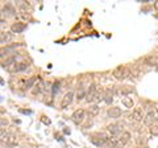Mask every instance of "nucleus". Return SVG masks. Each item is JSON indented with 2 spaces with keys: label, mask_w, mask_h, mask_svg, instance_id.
<instances>
[{
  "label": "nucleus",
  "mask_w": 158,
  "mask_h": 148,
  "mask_svg": "<svg viewBox=\"0 0 158 148\" xmlns=\"http://www.w3.org/2000/svg\"><path fill=\"white\" fill-rule=\"evenodd\" d=\"M113 77L116 78V80L118 81H123V80H125V78L129 76V70H128V67L125 66H117L115 70H113Z\"/></svg>",
  "instance_id": "1"
},
{
  "label": "nucleus",
  "mask_w": 158,
  "mask_h": 148,
  "mask_svg": "<svg viewBox=\"0 0 158 148\" xmlns=\"http://www.w3.org/2000/svg\"><path fill=\"white\" fill-rule=\"evenodd\" d=\"M90 140H91L92 144H95L96 147H103V146H106V143H107V140H108V136L99 132V134L91 136Z\"/></svg>",
  "instance_id": "2"
},
{
  "label": "nucleus",
  "mask_w": 158,
  "mask_h": 148,
  "mask_svg": "<svg viewBox=\"0 0 158 148\" xmlns=\"http://www.w3.org/2000/svg\"><path fill=\"white\" fill-rule=\"evenodd\" d=\"M157 119H158V112L156 108H153V110H149V112L144 118V123L146 126H153L157 122Z\"/></svg>",
  "instance_id": "3"
},
{
  "label": "nucleus",
  "mask_w": 158,
  "mask_h": 148,
  "mask_svg": "<svg viewBox=\"0 0 158 148\" xmlns=\"http://www.w3.org/2000/svg\"><path fill=\"white\" fill-rule=\"evenodd\" d=\"M96 93H98V86L96 85H90V87H88V91H87V97H86V99L88 103H91V102H95L96 101Z\"/></svg>",
  "instance_id": "4"
},
{
  "label": "nucleus",
  "mask_w": 158,
  "mask_h": 148,
  "mask_svg": "<svg viewBox=\"0 0 158 148\" xmlns=\"http://www.w3.org/2000/svg\"><path fill=\"white\" fill-rule=\"evenodd\" d=\"M85 110H82V108H78V110H75L73 112L71 115V119L74 123H77V124H79V123H82L83 119H85Z\"/></svg>",
  "instance_id": "5"
},
{
  "label": "nucleus",
  "mask_w": 158,
  "mask_h": 148,
  "mask_svg": "<svg viewBox=\"0 0 158 148\" xmlns=\"http://www.w3.org/2000/svg\"><path fill=\"white\" fill-rule=\"evenodd\" d=\"M107 130L111 132L112 136H117L123 134V124H120V123H113V124H110L107 127Z\"/></svg>",
  "instance_id": "6"
},
{
  "label": "nucleus",
  "mask_w": 158,
  "mask_h": 148,
  "mask_svg": "<svg viewBox=\"0 0 158 148\" xmlns=\"http://www.w3.org/2000/svg\"><path fill=\"white\" fill-rule=\"evenodd\" d=\"M28 69V63L25 62H16L15 65H12L11 67H8L7 70L11 73H19V72H24Z\"/></svg>",
  "instance_id": "7"
},
{
  "label": "nucleus",
  "mask_w": 158,
  "mask_h": 148,
  "mask_svg": "<svg viewBox=\"0 0 158 148\" xmlns=\"http://www.w3.org/2000/svg\"><path fill=\"white\" fill-rule=\"evenodd\" d=\"M73 99H74V93H73V91L66 93V94L63 95L62 101H61V107H62V108L69 107V106H70L71 103H73Z\"/></svg>",
  "instance_id": "8"
},
{
  "label": "nucleus",
  "mask_w": 158,
  "mask_h": 148,
  "mask_svg": "<svg viewBox=\"0 0 158 148\" xmlns=\"http://www.w3.org/2000/svg\"><path fill=\"white\" fill-rule=\"evenodd\" d=\"M3 141H6V144L8 147H16L17 146V140H16V136L12 135V134H6L3 137Z\"/></svg>",
  "instance_id": "9"
},
{
  "label": "nucleus",
  "mask_w": 158,
  "mask_h": 148,
  "mask_svg": "<svg viewBox=\"0 0 158 148\" xmlns=\"http://www.w3.org/2000/svg\"><path fill=\"white\" fill-rule=\"evenodd\" d=\"M107 115H108V118H112V119H117V118L121 116V108L120 107H111V108H108Z\"/></svg>",
  "instance_id": "10"
},
{
  "label": "nucleus",
  "mask_w": 158,
  "mask_h": 148,
  "mask_svg": "<svg viewBox=\"0 0 158 148\" xmlns=\"http://www.w3.org/2000/svg\"><path fill=\"white\" fill-rule=\"evenodd\" d=\"M27 29V24L24 23H13L11 27V32L12 33H23Z\"/></svg>",
  "instance_id": "11"
},
{
  "label": "nucleus",
  "mask_w": 158,
  "mask_h": 148,
  "mask_svg": "<svg viewBox=\"0 0 158 148\" xmlns=\"http://www.w3.org/2000/svg\"><path fill=\"white\" fill-rule=\"evenodd\" d=\"M116 90L115 89H112V87H108L106 89V91H104V101L107 105H111L112 101H113V93H115Z\"/></svg>",
  "instance_id": "12"
},
{
  "label": "nucleus",
  "mask_w": 158,
  "mask_h": 148,
  "mask_svg": "<svg viewBox=\"0 0 158 148\" xmlns=\"http://www.w3.org/2000/svg\"><path fill=\"white\" fill-rule=\"evenodd\" d=\"M118 143H120V137H117V136H111V137H108V140H107V143H106V147H107V148H116Z\"/></svg>",
  "instance_id": "13"
},
{
  "label": "nucleus",
  "mask_w": 158,
  "mask_h": 148,
  "mask_svg": "<svg viewBox=\"0 0 158 148\" xmlns=\"http://www.w3.org/2000/svg\"><path fill=\"white\" fill-rule=\"evenodd\" d=\"M132 119L135 120V122H140V120H142V118H144V115H142V110L140 107H136L135 110L132 111Z\"/></svg>",
  "instance_id": "14"
},
{
  "label": "nucleus",
  "mask_w": 158,
  "mask_h": 148,
  "mask_svg": "<svg viewBox=\"0 0 158 148\" xmlns=\"http://www.w3.org/2000/svg\"><path fill=\"white\" fill-rule=\"evenodd\" d=\"M145 63L146 65H150V66H158V56H150L145 57Z\"/></svg>",
  "instance_id": "15"
},
{
  "label": "nucleus",
  "mask_w": 158,
  "mask_h": 148,
  "mask_svg": "<svg viewBox=\"0 0 158 148\" xmlns=\"http://www.w3.org/2000/svg\"><path fill=\"white\" fill-rule=\"evenodd\" d=\"M12 33H9V32H2L0 33V42L2 44H8L9 41L12 40Z\"/></svg>",
  "instance_id": "16"
},
{
  "label": "nucleus",
  "mask_w": 158,
  "mask_h": 148,
  "mask_svg": "<svg viewBox=\"0 0 158 148\" xmlns=\"http://www.w3.org/2000/svg\"><path fill=\"white\" fill-rule=\"evenodd\" d=\"M17 61V56H12V57H9L8 60H6V62H3L2 63V67L3 69H8V67H11L12 65H15Z\"/></svg>",
  "instance_id": "17"
},
{
  "label": "nucleus",
  "mask_w": 158,
  "mask_h": 148,
  "mask_svg": "<svg viewBox=\"0 0 158 148\" xmlns=\"http://www.w3.org/2000/svg\"><path fill=\"white\" fill-rule=\"evenodd\" d=\"M99 112H100V107L96 106V105L90 106V107H88V110H87V114H88V116H90V118L96 116V115L99 114Z\"/></svg>",
  "instance_id": "18"
},
{
  "label": "nucleus",
  "mask_w": 158,
  "mask_h": 148,
  "mask_svg": "<svg viewBox=\"0 0 158 148\" xmlns=\"http://www.w3.org/2000/svg\"><path fill=\"white\" fill-rule=\"evenodd\" d=\"M129 140H131V134L128 131H124L121 134V136H120V144H123V146H125V144H128L129 143Z\"/></svg>",
  "instance_id": "19"
},
{
  "label": "nucleus",
  "mask_w": 158,
  "mask_h": 148,
  "mask_svg": "<svg viewBox=\"0 0 158 148\" xmlns=\"http://www.w3.org/2000/svg\"><path fill=\"white\" fill-rule=\"evenodd\" d=\"M123 105H124L125 107H128V108H132L135 103H133L132 98H129V97H124V98H123Z\"/></svg>",
  "instance_id": "20"
},
{
  "label": "nucleus",
  "mask_w": 158,
  "mask_h": 148,
  "mask_svg": "<svg viewBox=\"0 0 158 148\" xmlns=\"http://www.w3.org/2000/svg\"><path fill=\"white\" fill-rule=\"evenodd\" d=\"M34 82H36V78H34V77L29 78V80H27L25 83H24V87H25L27 90H28V89H31L32 86H34Z\"/></svg>",
  "instance_id": "21"
},
{
  "label": "nucleus",
  "mask_w": 158,
  "mask_h": 148,
  "mask_svg": "<svg viewBox=\"0 0 158 148\" xmlns=\"http://www.w3.org/2000/svg\"><path fill=\"white\" fill-rule=\"evenodd\" d=\"M3 12H4V13L7 12V13L9 15V16H15V15H16V12H15V9H13L11 6H6V7H4V8H3Z\"/></svg>",
  "instance_id": "22"
},
{
  "label": "nucleus",
  "mask_w": 158,
  "mask_h": 148,
  "mask_svg": "<svg viewBox=\"0 0 158 148\" xmlns=\"http://www.w3.org/2000/svg\"><path fill=\"white\" fill-rule=\"evenodd\" d=\"M85 97H87V94L85 91H83V90H78V93H77V99L78 101H82Z\"/></svg>",
  "instance_id": "23"
},
{
  "label": "nucleus",
  "mask_w": 158,
  "mask_h": 148,
  "mask_svg": "<svg viewBox=\"0 0 158 148\" xmlns=\"http://www.w3.org/2000/svg\"><path fill=\"white\" fill-rule=\"evenodd\" d=\"M150 132H152L153 135H158V124L150 126Z\"/></svg>",
  "instance_id": "24"
},
{
  "label": "nucleus",
  "mask_w": 158,
  "mask_h": 148,
  "mask_svg": "<svg viewBox=\"0 0 158 148\" xmlns=\"http://www.w3.org/2000/svg\"><path fill=\"white\" fill-rule=\"evenodd\" d=\"M57 91H59V82L54 83V87H53V94H57Z\"/></svg>",
  "instance_id": "25"
},
{
  "label": "nucleus",
  "mask_w": 158,
  "mask_h": 148,
  "mask_svg": "<svg viewBox=\"0 0 158 148\" xmlns=\"http://www.w3.org/2000/svg\"><path fill=\"white\" fill-rule=\"evenodd\" d=\"M131 91H132L131 89H127V87H123V90H121L123 94H127V93H131Z\"/></svg>",
  "instance_id": "26"
},
{
  "label": "nucleus",
  "mask_w": 158,
  "mask_h": 148,
  "mask_svg": "<svg viewBox=\"0 0 158 148\" xmlns=\"http://www.w3.org/2000/svg\"><path fill=\"white\" fill-rule=\"evenodd\" d=\"M42 122L45 123V124H50V120L46 119V116H42Z\"/></svg>",
  "instance_id": "27"
},
{
  "label": "nucleus",
  "mask_w": 158,
  "mask_h": 148,
  "mask_svg": "<svg viewBox=\"0 0 158 148\" xmlns=\"http://www.w3.org/2000/svg\"><path fill=\"white\" fill-rule=\"evenodd\" d=\"M7 124V120L4 119V118H2V128H4V126Z\"/></svg>",
  "instance_id": "28"
},
{
  "label": "nucleus",
  "mask_w": 158,
  "mask_h": 148,
  "mask_svg": "<svg viewBox=\"0 0 158 148\" xmlns=\"http://www.w3.org/2000/svg\"><path fill=\"white\" fill-rule=\"evenodd\" d=\"M154 8L158 9V0H157V2H154Z\"/></svg>",
  "instance_id": "29"
}]
</instances>
